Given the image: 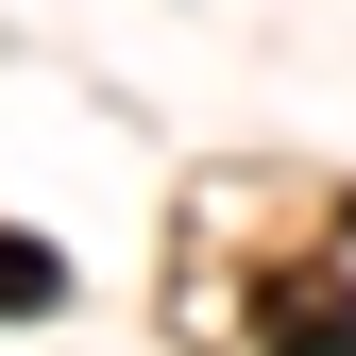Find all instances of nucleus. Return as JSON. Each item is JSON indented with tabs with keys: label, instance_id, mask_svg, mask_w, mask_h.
Wrapping results in <instances>:
<instances>
[{
	"label": "nucleus",
	"instance_id": "f257e3e1",
	"mask_svg": "<svg viewBox=\"0 0 356 356\" xmlns=\"http://www.w3.org/2000/svg\"><path fill=\"white\" fill-rule=\"evenodd\" d=\"M254 339H272V356H356V289L339 272H272V289H254Z\"/></svg>",
	"mask_w": 356,
	"mask_h": 356
},
{
	"label": "nucleus",
	"instance_id": "f03ea898",
	"mask_svg": "<svg viewBox=\"0 0 356 356\" xmlns=\"http://www.w3.org/2000/svg\"><path fill=\"white\" fill-rule=\"evenodd\" d=\"M68 272H51V254H34V238H0V305H51Z\"/></svg>",
	"mask_w": 356,
	"mask_h": 356
}]
</instances>
